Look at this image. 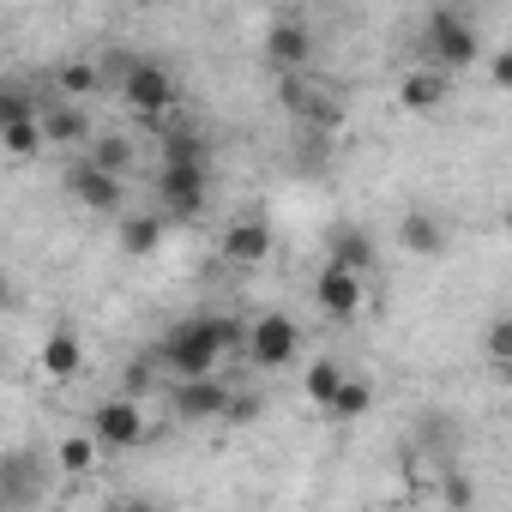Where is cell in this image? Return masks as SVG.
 Listing matches in <instances>:
<instances>
[{
    "instance_id": "cell-22",
    "label": "cell",
    "mask_w": 512,
    "mask_h": 512,
    "mask_svg": "<svg viewBox=\"0 0 512 512\" xmlns=\"http://www.w3.org/2000/svg\"><path fill=\"white\" fill-rule=\"evenodd\" d=\"M278 103H284L296 121H314V109H320V91L308 85V73H278Z\"/></svg>"
},
{
    "instance_id": "cell-29",
    "label": "cell",
    "mask_w": 512,
    "mask_h": 512,
    "mask_svg": "<svg viewBox=\"0 0 512 512\" xmlns=\"http://www.w3.org/2000/svg\"><path fill=\"white\" fill-rule=\"evenodd\" d=\"M440 500H446V506H470V500H476V488H470L464 476H446V482H440Z\"/></svg>"
},
{
    "instance_id": "cell-24",
    "label": "cell",
    "mask_w": 512,
    "mask_h": 512,
    "mask_svg": "<svg viewBox=\"0 0 512 512\" xmlns=\"http://www.w3.org/2000/svg\"><path fill=\"white\" fill-rule=\"evenodd\" d=\"M368 410H374V386L350 374V380L338 386V398H332V410H326V416H338V422H362Z\"/></svg>"
},
{
    "instance_id": "cell-31",
    "label": "cell",
    "mask_w": 512,
    "mask_h": 512,
    "mask_svg": "<svg viewBox=\"0 0 512 512\" xmlns=\"http://www.w3.org/2000/svg\"><path fill=\"white\" fill-rule=\"evenodd\" d=\"M500 380H506V392H512V362H500Z\"/></svg>"
},
{
    "instance_id": "cell-9",
    "label": "cell",
    "mask_w": 512,
    "mask_h": 512,
    "mask_svg": "<svg viewBox=\"0 0 512 512\" xmlns=\"http://www.w3.org/2000/svg\"><path fill=\"white\" fill-rule=\"evenodd\" d=\"M314 308H320L326 320L350 326V320L362 314V272H350V266L326 260V266H320V278H314Z\"/></svg>"
},
{
    "instance_id": "cell-7",
    "label": "cell",
    "mask_w": 512,
    "mask_h": 512,
    "mask_svg": "<svg viewBox=\"0 0 512 512\" xmlns=\"http://www.w3.org/2000/svg\"><path fill=\"white\" fill-rule=\"evenodd\" d=\"M91 434H97L109 452H133V446L145 440V404H139L133 392H121V398H103V404L91 410Z\"/></svg>"
},
{
    "instance_id": "cell-25",
    "label": "cell",
    "mask_w": 512,
    "mask_h": 512,
    "mask_svg": "<svg viewBox=\"0 0 512 512\" xmlns=\"http://www.w3.org/2000/svg\"><path fill=\"white\" fill-rule=\"evenodd\" d=\"M85 157H97L103 169L127 175V169H133V139H121V133H97V139L85 145Z\"/></svg>"
},
{
    "instance_id": "cell-26",
    "label": "cell",
    "mask_w": 512,
    "mask_h": 512,
    "mask_svg": "<svg viewBox=\"0 0 512 512\" xmlns=\"http://www.w3.org/2000/svg\"><path fill=\"white\" fill-rule=\"evenodd\" d=\"M482 356H488L494 368H500V362H512V308L488 320V332H482Z\"/></svg>"
},
{
    "instance_id": "cell-23",
    "label": "cell",
    "mask_w": 512,
    "mask_h": 512,
    "mask_svg": "<svg viewBox=\"0 0 512 512\" xmlns=\"http://www.w3.org/2000/svg\"><path fill=\"white\" fill-rule=\"evenodd\" d=\"M163 163H211V145H205L187 121H175V127L163 133Z\"/></svg>"
},
{
    "instance_id": "cell-19",
    "label": "cell",
    "mask_w": 512,
    "mask_h": 512,
    "mask_svg": "<svg viewBox=\"0 0 512 512\" xmlns=\"http://www.w3.org/2000/svg\"><path fill=\"white\" fill-rule=\"evenodd\" d=\"M103 85H109V73H103L97 61H61V67H55V91H61V97H73V103L97 97Z\"/></svg>"
},
{
    "instance_id": "cell-21",
    "label": "cell",
    "mask_w": 512,
    "mask_h": 512,
    "mask_svg": "<svg viewBox=\"0 0 512 512\" xmlns=\"http://www.w3.org/2000/svg\"><path fill=\"white\" fill-rule=\"evenodd\" d=\"M157 247H163V217H127V223H121V253L151 260Z\"/></svg>"
},
{
    "instance_id": "cell-20",
    "label": "cell",
    "mask_w": 512,
    "mask_h": 512,
    "mask_svg": "<svg viewBox=\"0 0 512 512\" xmlns=\"http://www.w3.org/2000/svg\"><path fill=\"white\" fill-rule=\"evenodd\" d=\"M97 452H103L97 434H67V440L55 446V464H61L67 476H91V470H97Z\"/></svg>"
},
{
    "instance_id": "cell-33",
    "label": "cell",
    "mask_w": 512,
    "mask_h": 512,
    "mask_svg": "<svg viewBox=\"0 0 512 512\" xmlns=\"http://www.w3.org/2000/svg\"><path fill=\"white\" fill-rule=\"evenodd\" d=\"M500 223H506V235H512V205H506V217H500Z\"/></svg>"
},
{
    "instance_id": "cell-15",
    "label": "cell",
    "mask_w": 512,
    "mask_h": 512,
    "mask_svg": "<svg viewBox=\"0 0 512 512\" xmlns=\"http://www.w3.org/2000/svg\"><path fill=\"white\" fill-rule=\"evenodd\" d=\"M43 133H49V145H91L97 139V127H91V115L67 97V103H49L43 109Z\"/></svg>"
},
{
    "instance_id": "cell-18",
    "label": "cell",
    "mask_w": 512,
    "mask_h": 512,
    "mask_svg": "<svg viewBox=\"0 0 512 512\" xmlns=\"http://www.w3.org/2000/svg\"><path fill=\"white\" fill-rule=\"evenodd\" d=\"M350 380V368L338 362V356H314L308 362V374H302V392H308V404H320V410H332V398H338V386Z\"/></svg>"
},
{
    "instance_id": "cell-4",
    "label": "cell",
    "mask_w": 512,
    "mask_h": 512,
    "mask_svg": "<svg viewBox=\"0 0 512 512\" xmlns=\"http://www.w3.org/2000/svg\"><path fill=\"white\" fill-rule=\"evenodd\" d=\"M302 356V326L290 314H260L247 326V362L253 368H290Z\"/></svg>"
},
{
    "instance_id": "cell-2",
    "label": "cell",
    "mask_w": 512,
    "mask_h": 512,
    "mask_svg": "<svg viewBox=\"0 0 512 512\" xmlns=\"http://www.w3.org/2000/svg\"><path fill=\"white\" fill-rule=\"evenodd\" d=\"M121 103L133 109V121H145L157 139L175 127V73L163 61H133L121 73Z\"/></svg>"
},
{
    "instance_id": "cell-30",
    "label": "cell",
    "mask_w": 512,
    "mask_h": 512,
    "mask_svg": "<svg viewBox=\"0 0 512 512\" xmlns=\"http://www.w3.org/2000/svg\"><path fill=\"white\" fill-rule=\"evenodd\" d=\"M488 79H494V91H512V49H500L488 61Z\"/></svg>"
},
{
    "instance_id": "cell-12",
    "label": "cell",
    "mask_w": 512,
    "mask_h": 512,
    "mask_svg": "<svg viewBox=\"0 0 512 512\" xmlns=\"http://www.w3.org/2000/svg\"><path fill=\"white\" fill-rule=\"evenodd\" d=\"M266 61H272L278 73H302V67L314 61V37H308V25H302V19H278V25L266 31Z\"/></svg>"
},
{
    "instance_id": "cell-10",
    "label": "cell",
    "mask_w": 512,
    "mask_h": 512,
    "mask_svg": "<svg viewBox=\"0 0 512 512\" xmlns=\"http://www.w3.org/2000/svg\"><path fill=\"white\" fill-rule=\"evenodd\" d=\"M0 145H7L13 157H31L37 145H49V133H43V109H37L25 91H7V103H0Z\"/></svg>"
},
{
    "instance_id": "cell-11",
    "label": "cell",
    "mask_w": 512,
    "mask_h": 512,
    "mask_svg": "<svg viewBox=\"0 0 512 512\" xmlns=\"http://www.w3.org/2000/svg\"><path fill=\"white\" fill-rule=\"evenodd\" d=\"M223 260L229 266H266L272 260V223L266 217H241V223H229L223 229Z\"/></svg>"
},
{
    "instance_id": "cell-1",
    "label": "cell",
    "mask_w": 512,
    "mask_h": 512,
    "mask_svg": "<svg viewBox=\"0 0 512 512\" xmlns=\"http://www.w3.org/2000/svg\"><path fill=\"white\" fill-rule=\"evenodd\" d=\"M223 356H247V326L229 320V314H193L181 326L163 332L157 344V362L175 374V380H193V374H217Z\"/></svg>"
},
{
    "instance_id": "cell-32",
    "label": "cell",
    "mask_w": 512,
    "mask_h": 512,
    "mask_svg": "<svg viewBox=\"0 0 512 512\" xmlns=\"http://www.w3.org/2000/svg\"><path fill=\"white\" fill-rule=\"evenodd\" d=\"M139 7H175V0H139Z\"/></svg>"
},
{
    "instance_id": "cell-14",
    "label": "cell",
    "mask_w": 512,
    "mask_h": 512,
    "mask_svg": "<svg viewBox=\"0 0 512 512\" xmlns=\"http://www.w3.org/2000/svg\"><path fill=\"white\" fill-rule=\"evenodd\" d=\"M398 247L416 253V260H440L446 253V223L434 211H404L398 217Z\"/></svg>"
},
{
    "instance_id": "cell-3",
    "label": "cell",
    "mask_w": 512,
    "mask_h": 512,
    "mask_svg": "<svg viewBox=\"0 0 512 512\" xmlns=\"http://www.w3.org/2000/svg\"><path fill=\"white\" fill-rule=\"evenodd\" d=\"M211 163H157V199H163V217L175 223H193L211 199Z\"/></svg>"
},
{
    "instance_id": "cell-5",
    "label": "cell",
    "mask_w": 512,
    "mask_h": 512,
    "mask_svg": "<svg viewBox=\"0 0 512 512\" xmlns=\"http://www.w3.org/2000/svg\"><path fill=\"white\" fill-rule=\"evenodd\" d=\"M422 49H428V61H434V67H446V73H464V67L476 61V31H470L458 13L434 7V19L422 25Z\"/></svg>"
},
{
    "instance_id": "cell-8",
    "label": "cell",
    "mask_w": 512,
    "mask_h": 512,
    "mask_svg": "<svg viewBox=\"0 0 512 512\" xmlns=\"http://www.w3.org/2000/svg\"><path fill=\"white\" fill-rule=\"evenodd\" d=\"M67 193L85 205V211H121V199H127V175H115V169H103L97 157H79L73 169H67Z\"/></svg>"
},
{
    "instance_id": "cell-27",
    "label": "cell",
    "mask_w": 512,
    "mask_h": 512,
    "mask_svg": "<svg viewBox=\"0 0 512 512\" xmlns=\"http://www.w3.org/2000/svg\"><path fill=\"white\" fill-rule=\"evenodd\" d=\"M260 410H266V404H260V392H235L223 422H260Z\"/></svg>"
},
{
    "instance_id": "cell-6",
    "label": "cell",
    "mask_w": 512,
    "mask_h": 512,
    "mask_svg": "<svg viewBox=\"0 0 512 512\" xmlns=\"http://www.w3.org/2000/svg\"><path fill=\"white\" fill-rule=\"evenodd\" d=\"M229 386L217 380V374H193V380H175V392H169V416L175 422H223L229 416Z\"/></svg>"
},
{
    "instance_id": "cell-16",
    "label": "cell",
    "mask_w": 512,
    "mask_h": 512,
    "mask_svg": "<svg viewBox=\"0 0 512 512\" xmlns=\"http://www.w3.org/2000/svg\"><path fill=\"white\" fill-rule=\"evenodd\" d=\"M326 247H332V260H338V266H350V272H374V235H368L362 223H338Z\"/></svg>"
},
{
    "instance_id": "cell-17",
    "label": "cell",
    "mask_w": 512,
    "mask_h": 512,
    "mask_svg": "<svg viewBox=\"0 0 512 512\" xmlns=\"http://www.w3.org/2000/svg\"><path fill=\"white\" fill-rule=\"evenodd\" d=\"M37 362H43V374H49V380H73V374L85 368V344H79L73 332H49V338H43V350H37Z\"/></svg>"
},
{
    "instance_id": "cell-28",
    "label": "cell",
    "mask_w": 512,
    "mask_h": 512,
    "mask_svg": "<svg viewBox=\"0 0 512 512\" xmlns=\"http://www.w3.org/2000/svg\"><path fill=\"white\" fill-rule=\"evenodd\" d=\"M127 392H133V398H145V392H151V362H145V356H133V362H127Z\"/></svg>"
},
{
    "instance_id": "cell-13",
    "label": "cell",
    "mask_w": 512,
    "mask_h": 512,
    "mask_svg": "<svg viewBox=\"0 0 512 512\" xmlns=\"http://www.w3.org/2000/svg\"><path fill=\"white\" fill-rule=\"evenodd\" d=\"M452 97V79H446V67H410L404 79H398V103L410 109V115H434L440 103Z\"/></svg>"
}]
</instances>
